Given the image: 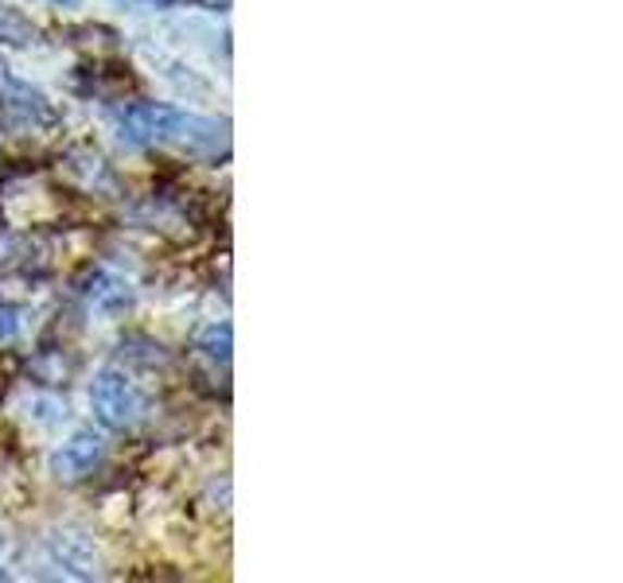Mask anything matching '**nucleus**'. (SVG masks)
Wrapping results in <instances>:
<instances>
[{"label":"nucleus","instance_id":"nucleus-1","mask_svg":"<svg viewBox=\"0 0 623 583\" xmlns=\"http://www.w3.org/2000/svg\"><path fill=\"white\" fill-rule=\"evenodd\" d=\"M94 405H98V417L113 428H125L137 420L140 413V393L117 373H105L98 385H94Z\"/></svg>","mask_w":623,"mask_h":583},{"label":"nucleus","instance_id":"nucleus-2","mask_svg":"<svg viewBox=\"0 0 623 583\" xmlns=\"http://www.w3.org/2000/svg\"><path fill=\"white\" fill-rule=\"evenodd\" d=\"M98 459H102V440H98V435H78V440H71V444L55 455V471L63 474V479H78V474L94 471Z\"/></svg>","mask_w":623,"mask_h":583}]
</instances>
